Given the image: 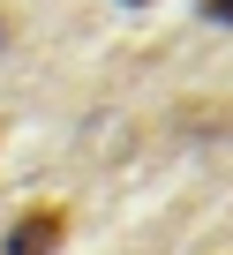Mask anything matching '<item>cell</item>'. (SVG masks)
<instances>
[{
  "label": "cell",
  "mask_w": 233,
  "mask_h": 255,
  "mask_svg": "<svg viewBox=\"0 0 233 255\" xmlns=\"http://www.w3.org/2000/svg\"><path fill=\"white\" fill-rule=\"evenodd\" d=\"M128 8H151V0H128Z\"/></svg>",
  "instance_id": "obj_3"
},
{
  "label": "cell",
  "mask_w": 233,
  "mask_h": 255,
  "mask_svg": "<svg viewBox=\"0 0 233 255\" xmlns=\"http://www.w3.org/2000/svg\"><path fill=\"white\" fill-rule=\"evenodd\" d=\"M68 240V210L60 203H30L8 218V233H0V255H53Z\"/></svg>",
  "instance_id": "obj_1"
},
{
  "label": "cell",
  "mask_w": 233,
  "mask_h": 255,
  "mask_svg": "<svg viewBox=\"0 0 233 255\" xmlns=\"http://www.w3.org/2000/svg\"><path fill=\"white\" fill-rule=\"evenodd\" d=\"M203 23H233V0H203Z\"/></svg>",
  "instance_id": "obj_2"
}]
</instances>
